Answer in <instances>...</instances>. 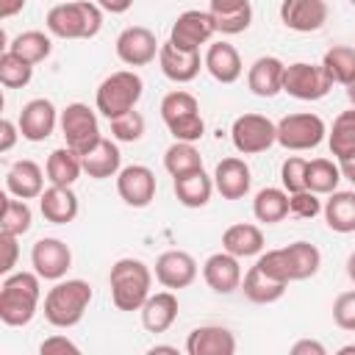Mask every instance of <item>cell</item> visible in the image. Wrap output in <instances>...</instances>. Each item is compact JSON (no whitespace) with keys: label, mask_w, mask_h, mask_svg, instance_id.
Returning a JSON list of instances; mask_svg holds the SVG:
<instances>
[{"label":"cell","mask_w":355,"mask_h":355,"mask_svg":"<svg viewBox=\"0 0 355 355\" xmlns=\"http://www.w3.org/2000/svg\"><path fill=\"white\" fill-rule=\"evenodd\" d=\"M338 166H341V178H347L355 186V155L347 158V161H338Z\"/></svg>","instance_id":"9f6ffc18"},{"label":"cell","mask_w":355,"mask_h":355,"mask_svg":"<svg viewBox=\"0 0 355 355\" xmlns=\"http://www.w3.org/2000/svg\"><path fill=\"white\" fill-rule=\"evenodd\" d=\"M327 3L324 0H283L280 3V22L297 33H313L327 22Z\"/></svg>","instance_id":"d6986e66"},{"label":"cell","mask_w":355,"mask_h":355,"mask_svg":"<svg viewBox=\"0 0 355 355\" xmlns=\"http://www.w3.org/2000/svg\"><path fill=\"white\" fill-rule=\"evenodd\" d=\"M44 175L42 166L31 158H19L6 172V191L19 200H39L44 191Z\"/></svg>","instance_id":"ffe728a7"},{"label":"cell","mask_w":355,"mask_h":355,"mask_svg":"<svg viewBox=\"0 0 355 355\" xmlns=\"http://www.w3.org/2000/svg\"><path fill=\"white\" fill-rule=\"evenodd\" d=\"M6 50H11L14 55H19L22 61L36 67L39 61H44L53 53V36L44 31H22L6 44Z\"/></svg>","instance_id":"836d02e7"},{"label":"cell","mask_w":355,"mask_h":355,"mask_svg":"<svg viewBox=\"0 0 355 355\" xmlns=\"http://www.w3.org/2000/svg\"><path fill=\"white\" fill-rule=\"evenodd\" d=\"M108 286L116 311H139L153 294V269L139 258H119L108 272Z\"/></svg>","instance_id":"3957f363"},{"label":"cell","mask_w":355,"mask_h":355,"mask_svg":"<svg viewBox=\"0 0 355 355\" xmlns=\"http://www.w3.org/2000/svg\"><path fill=\"white\" fill-rule=\"evenodd\" d=\"M288 214H294V216H300V219H313L316 214H322V200H319V194L311 191V189L288 194Z\"/></svg>","instance_id":"f6af8a7d"},{"label":"cell","mask_w":355,"mask_h":355,"mask_svg":"<svg viewBox=\"0 0 355 355\" xmlns=\"http://www.w3.org/2000/svg\"><path fill=\"white\" fill-rule=\"evenodd\" d=\"M280 183L288 194L294 191H305L308 189V161L300 155H288L280 164Z\"/></svg>","instance_id":"7bdbcfd3"},{"label":"cell","mask_w":355,"mask_h":355,"mask_svg":"<svg viewBox=\"0 0 355 355\" xmlns=\"http://www.w3.org/2000/svg\"><path fill=\"white\" fill-rule=\"evenodd\" d=\"M230 141L241 155L266 153L272 144H277V122L263 114H241L230 125Z\"/></svg>","instance_id":"ba28073f"},{"label":"cell","mask_w":355,"mask_h":355,"mask_svg":"<svg viewBox=\"0 0 355 355\" xmlns=\"http://www.w3.org/2000/svg\"><path fill=\"white\" fill-rule=\"evenodd\" d=\"M108 122H111V136L116 141H122V144H133V141H139L144 136V116L136 108L128 111V114H119V116H114Z\"/></svg>","instance_id":"b9f144b4"},{"label":"cell","mask_w":355,"mask_h":355,"mask_svg":"<svg viewBox=\"0 0 355 355\" xmlns=\"http://www.w3.org/2000/svg\"><path fill=\"white\" fill-rule=\"evenodd\" d=\"M341 180V166L330 158H313L308 161V189L322 194H333Z\"/></svg>","instance_id":"ab89813d"},{"label":"cell","mask_w":355,"mask_h":355,"mask_svg":"<svg viewBox=\"0 0 355 355\" xmlns=\"http://www.w3.org/2000/svg\"><path fill=\"white\" fill-rule=\"evenodd\" d=\"M58 116H61V111H55V105L47 97H33V100H28L22 105L17 125H19L22 139H28V141H44V139L53 136V130L58 125Z\"/></svg>","instance_id":"9a60e30c"},{"label":"cell","mask_w":355,"mask_h":355,"mask_svg":"<svg viewBox=\"0 0 355 355\" xmlns=\"http://www.w3.org/2000/svg\"><path fill=\"white\" fill-rule=\"evenodd\" d=\"M283 255H286V266H288L291 283L313 277L319 272V266H322V252L311 241H291L288 247H283Z\"/></svg>","instance_id":"1f68e13d"},{"label":"cell","mask_w":355,"mask_h":355,"mask_svg":"<svg viewBox=\"0 0 355 355\" xmlns=\"http://www.w3.org/2000/svg\"><path fill=\"white\" fill-rule=\"evenodd\" d=\"M347 277L355 283V250L349 252V258H347Z\"/></svg>","instance_id":"680465c9"},{"label":"cell","mask_w":355,"mask_h":355,"mask_svg":"<svg viewBox=\"0 0 355 355\" xmlns=\"http://www.w3.org/2000/svg\"><path fill=\"white\" fill-rule=\"evenodd\" d=\"M31 78H33V64L22 61L11 50H3V55H0V83L6 89H22V86L31 83Z\"/></svg>","instance_id":"60d3db41"},{"label":"cell","mask_w":355,"mask_h":355,"mask_svg":"<svg viewBox=\"0 0 355 355\" xmlns=\"http://www.w3.org/2000/svg\"><path fill=\"white\" fill-rule=\"evenodd\" d=\"M44 25L55 39H94L103 28V8L92 0H67L47 11Z\"/></svg>","instance_id":"7a4b0ae2"},{"label":"cell","mask_w":355,"mask_h":355,"mask_svg":"<svg viewBox=\"0 0 355 355\" xmlns=\"http://www.w3.org/2000/svg\"><path fill=\"white\" fill-rule=\"evenodd\" d=\"M28 0H0V19H11L25 8Z\"/></svg>","instance_id":"db71d44e"},{"label":"cell","mask_w":355,"mask_h":355,"mask_svg":"<svg viewBox=\"0 0 355 355\" xmlns=\"http://www.w3.org/2000/svg\"><path fill=\"white\" fill-rule=\"evenodd\" d=\"M216 33V22L211 17V11H200V8H189L183 14H178V19L169 28V42H175L183 50H200L202 44L211 42V36Z\"/></svg>","instance_id":"7c38bea8"},{"label":"cell","mask_w":355,"mask_h":355,"mask_svg":"<svg viewBox=\"0 0 355 355\" xmlns=\"http://www.w3.org/2000/svg\"><path fill=\"white\" fill-rule=\"evenodd\" d=\"M327 136V125L319 114L311 111H300V114H286L277 122V144L283 150L291 153H302V150H313L324 141Z\"/></svg>","instance_id":"52a82bcc"},{"label":"cell","mask_w":355,"mask_h":355,"mask_svg":"<svg viewBox=\"0 0 355 355\" xmlns=\"http://www.w3.org/2000/svg\"><path fill=\"white\" fill-rule=\"evenodd\" d=\"M327 147L338 161H347L355 155V108L341 111L333 119V128L327 130Z\"/></svg>","instance_id":"8d00e7d4"},{"label":"cell","mask_w":355,"mask_h":355,"mask_svg":"<svg viewBox=\"0 0 355 355\" xmlns=\"http://www.w3.org/2000/svg\"><path fill=\"white\" fill-rule=\"evenodd\" d=\"M3 211H0V233H8V236H25L33 225V214H31V205L28 200H19L14 194H3Z\"/></svg>","instance_id":"d590c367"},{"label":"cell","mask_w":355,"mask_h":355,"mask_svg":"<svg viewBox=\"0 0 355 355\" xmlns=\"http://www.w3.org/2000/svg\"><path fill=\"white\" fill-rule=\"evenodd\" d=\"M214 186L216 191L225 197V200H241L247 197L250 186H252V175H250V166L244 158H222L214 169Z\"/></svg>","instance_id":"44dd1931"},{"label":"cell","mask_w":355,"mask_h":355,"mask_svg":"<svg viewBox=\"0 0 355 355\" xmlns=\"http://www.w3.org/2000/svg\"><path fill=\"white\" fill-rule=\"evenodd\" d=\"M116 58L125 64V67H147L150 61L158 58V50H161V42L155 39V33L144 25H130L125 28L119 36H116Z\"/></svg>","instance_id":"8fae6325"},{"label":"cell","mask_w":355,"mask_h":355,"mask_svg":"<svg viewBox=\"0 0 355 355\" xmlns=\"http://www.w3.org/2000/svg\"><path fill=\"white\" fill-rule=\"evenodd\" d=\"M164 169L172 178H183L202 169V155L191 141H172L164 153Z\"/></svg>","instance_id":"74e56055"},{"label":"cell","mask_w":355,"mask_h":355,"mask_svg":"<svg viewBox=\"0 0 355 355\" xmlns=\"http://www.w3.org/2000/svg\"><path fill=\"white\" fill-rule=\"evenodd\" d=\"M42 277L36 272H11L0 286V322L8 327H25L39 311Z\"/></svg>","instance_id":"6da1fadb"},{"label":"cell","mask_w":355,"mask_h":355,"mask_svg":"<svg viewBox=\"0 0 355 355\" xmlns=\"http://www.w3.org/2000/svg\"><path fill=\"white\" fill-rule=\"evenodd\" d=\"M214 189H216L214 186V175H205V169L191 172V175H183V178H175V197L186 208H202V205H208Z\"/></svg>","instance_id":"4dcf8cb0"},{"label":"cell","mask_w":355,"mask_h":355,"mask_svg":"<svg viewBox=\"0 0 355 355\" xmlns=\"http://www.w3.org/2000/svg\"><path fill=\"white\" fill-rule=\"evenodd\" d=\"M31 266L42 280H61L72 266V250L53 236H44L31 250Z\"/></svg>","instance_id":"4fadbf2b"},{"label":"cell","mask_w":355,"mask_h":355,"mask_svg":"<svg viewBox=\"0 0 355 355\" xmlns=\"http://www.w3.org/2000/svg\"><path fill=\"white\" fill-rule=\"evenodd\" d=\"M352 352H355V344H347V347L338 349V355H352Z\"/></svg>","instance_id":"94428289"},{"label":"cell","mask_w":355,"mask_h":355,"mask_svg":"<svg viewBox=\"0 0 355 355\" xmlns=\"http://www.w3.org/2000/svg\"><path fill=\"white\" fill-rule=\"evenodd\" d=\"M322 67L330 75L333 83L347 86L355 78V47L349 44H336L322 55Z\"/></svg>","instance_id":"f35d334b"},{"label":"cell","mask_w":355,"mask_h":355,"mask_svg":"<svg viewBox=\"0 0 355 355\" xmlns=\"http://www.w3.org/2000/svg\"><path fill=\"white\" fill-rule=\"evenodd\" d=\"M333 322L347 330V333H355V291H344L336 297L333 302Z\"/></svg>","instance_id":"bcb514c9"},{"label":"cell","mask_w":355,"mask_h":355,"mask_svg":"<svg viewBox=\"0 0 355 355\" xmlns=\"http://www.w3.org/2000/svg\"><path fill=\"white\" fill-rule=\"evenodd\" d=\"M214 22H216V33H225V36H236V33H244L252 22V6L250 8H241V11H230V14H211Z\"/></svg>","instance_id":"ee69618b"},{"label":"cell","mask_w":355,"mask_h":355,"mask_svg":"<svg viewBox=\"0 0 355 355\" xmlns=\"http://www.w3.org/2000/svg\"><path fill=\"white\" fill-rule=\"evenodd\" d=\"M252 214L263 225H277L288 216V191L277 186H266L252 200Z\"/></svg>","instance_id":"e575fe53"},{"label":"cell","mask_w":355,"mask_h":355,"mask_svg":"<svg viewBox=\"0 0 355 355\" xmlns=\"http://www.w3.org/2000/svg\"><path fill=\"white\" fill-rule=\"evenodd\" d=\"M283 72L286 64L277 55H261L247 69V86L255 97H275L283 92Z\"/></svg>","instance_id":"cb8c5ba5"},{"label":"cell","mask_w":355,"mask_h":355,"mask_svg":"<svg viewBox=\"0 0 355 355\" xmlns=\"http://www.w3.org/2000/svg\"><path fill=\"white\" fill-rule=\"evenodd\" d=\"M202 67L208 69V75L219 83H236L244 72L241 55L230 42H214L208 44L205 55H202Z\"/></svg>","instance_id":"d4e9b609"},{"label":"cell","mask_w":355,"mask_h":355,"mask_svg":"<svg viewBox=\"0 0 355 355\" xmlns=\"http://www.w3.org/2000/svg\"><path fill=\"white\" fill-rule=\"evenodd\" d=\"M17 136H22L19 125H14L11 119H0V153H8L17 141Z\"/></svg>","instance_id":"f907efd6"},{"label":"cell","mask_w":355,"mask_h":355,"mask_svg":"<svg viewBox=\"0 0 355 355\" xmlns=\"http://www.w3.org/2000/svg\"><path fill=\"white\" fill-rule=\"evenodd\" d=\"M44 172H47V180L55 183V186H72L80 172H83V161H80V153H75L72 147H58L47 155V164H44Z\"/></svg>","instance_id":"d6a6232c"},{"label":"cell","mask_w":355,"mask_h":355,"mask_svg":"<svg viewBox=\"0 0 355 355\" xmlns=\"http://www.w3.org/2000/svg\"><path fill=\"white\" fill-rule=\"evenodd\" d=\"M0 247H3L0 272H3V275H11V272H14V266H17V258H19V244H17V236L0 233Z\"/></svg>","instance_id":"681fc988"},{"label":"cell","mask_w":355,"mask_h":355,"mask_svg":"<svg viewBox=\"0 0 355 355\" xmlns=\"http://www.w3.org/2000/svg\"><path fill=\"white\" fill-rule=\"evenodd\" d=\"M189 355H233L236 336L222 324H200L186 338Z\"/></svg>","instance_id":"603a6c76"},{"label":"cell","mask_w":355,"mask_h":355,"mask_svg":"<svg viewBox=\"0 0 355 355\" xmlns=\"http://www.w3.org/2000/svg\"><path fill=\"white\" fill-rule=\"evenodd\" d=\"M92 302V286L80 277H72V280H55V286L44 294V319L53 324V327H61V330H69L75 327L86 308Z\"/></svg>","instance_id":"277c9868"},{"label":"cell","mask_w":355,"mask_h":355,"mask_svg":"<svg viewBox=\"0 0 355 355\" xmlns=\"http://www.w3.org/2000/svg\"><path fill=\"white\" fill-rule=\"evenodd\" d=\"M291 355H327V349L316 338H302V341L291 344Z\"/></svg>","instance_id":"816d5d0a"},{"label":"cell","mask_w":355,"mask_h":355,"mask_svg":"<svg viewBox=\"0 0 355 355\" xmlns=\"http://www.w3.org/2000/svg\"><path fill=\"white\" fill-rule=\"evenodd\" d=\"M80 161H83V172L89 175V178H94V180H105V178H116L119 175V161H122V155H119V147H116V141H111V139H100L97 144H92L83 155H80Z\"/></svg>","instance_id":"4316f807"},{"label":"cell","mask_w":355,"mask_h":355,"mask_svg":"<svg viewBox=\"0 0 355 355\" xmlns=\"http://www.w3.org/2000/svg\"><path fill=\"white\" fill-rule=\"evenodd\" d=\"M103 11H108V14H125L130 6H133V0H94Z\"/></svg>","instance_id":"11a10c76"},{"label":"cell","mask_w":355,"mask_h":355,"mask_svg":"<svg viewBox=\"0 0 355 355\" xmlns=\"http://www.w3.org/2000/svg\"><path fill=\"white\" fill-rule=\"evenodd\" d=\"M116 194L130 208H147L155 200V175L144 164L122 166L116 175Z\"/></svg>","instance_id":"5bb4252c"},{"label":"cell","mask_w":355,"mask_h":355,"mask_svg":"<svg viewBox=\"0 0 355 355\" xmlns=\"http://www.w3.org/2000/svg\"><path fill=\"white\" fill-rule=\"evenodd\" d=\"M330 89H333V80H330V75L324 72L322 64L297 61V64H288L286 72H283V92L297 97V100L313 103V100L327 97Z\"/></svg>","instance_id":"30bf717a"},{"label":"cell","mask_w":355,"mask_h":355,"mask_svg":"<svg viewBox=\"0 0 355 355\" xmlns=\"http://www.w3.org/2000/svg\"><path fill=\"white\" fill-rule=\"evenodd\" d=\"M178 311H180V305H178V297H175L172 288L155 291V294H150V297L144 300V305L139 308V313H141V327H144L147 333H166V330L175 324Z\"/></svg>","instance_id":"7402d4cb"},{"label":"cell","mask_w":355,"mask_h":355,"mask_svg":"<svg viewBox=\"0 0 355 355\" xmlns=\"http://www.w3.org/2000/svg\"><path fill=\"white\" fill-rule=\"evenodd\" d=\"M255 263H258L266 275H272V277H277V280H283V283H291V277H288V266H286V255H283V247H280V250H266V252H261Z\"/></svg>","instance_id":"7dc6e473"},{"label":"cell","mask_w":355,"mask_h":355,"mask_svg":"<svg viewBox=\"0 0 355 355\" xmlns=\"http://www.w3.org/2000/svg\"><path fill=\"white\" fill-rule=\"evenodd\" d=\"M158 67L164 78H169L172 83H191L200 75L202 58H200V50H183L166 39L161 42V50H158Z\"/></svg>","instance_id":"e0dca14e"},{"label":"cell","mask_w":355,"mask_h":355,"mask_svg":"<svg viewBox=\"0 0 355 355\" xmlns=\"http://www.w3.org/2000/svg\"><path fill=\"white\" fill-rule=\"evenodd\" d=\"M78 194L72 191V186H55L50 183L42 197H39V211L47 222L53 225H69L78 216Z\"/></svg>","instance_id":"484cf974"},{"label":"cell","mask_w":355,"mask_h":355,"mask_svg":"<svg viewBox=\"0 0 355 355\" xmlns=\"http://www.w3.org/2000/svg\"><path fill=\"white\" fill-rule=\"evenodd\" d=\"M324 222L333 233H355V191H333L322 205Z\"/></svg>","instance_id":"f546056e"},{"label":"cell","mask_w":355,"mask_h":355,"mask_svg":"<svg viewBox=\"0 0 355 355\" xmlns=\"http://www.w3.org/2000/svg\"><path fill=\"white\" fill-rule=\"evenodd\" d=\"M155 280L164 288H186L197 280V261L186 250H166L155 258Z\"/></svg>","instance_id":"2e32d148"},{"label":"cell","mask_w":355,"mask_h":355,"mask_svg":"<svg viewBox=\"0 0 355 355\" xmlns=\"http://www.w3.org/2000/svg\"><path fill=\"white\" fill-rule=\"evenodd\" d=\"M263 233L258 225L252 222H239V225H230L225 233H222V250H227L230 255L236 258H252V255H261L263 252Z\"/></svg>","instance_id":"f1b7e54d"},{"label":"cell","mask_w":355,"mask_h":355,"mask_svg":"<svg viewBox=\"0 0 355 355\" xmlns=\"http://www.w3.org/2000/svg\"><path fill=\"white\" fill-rule=\"evenodd\" d=\"M208 11L211 14H230V11H241L250 8V0H208Z\"/></svg>","instance_id":"f5cc1de1"},{"label":"cell","mask_w":355,"mask_h":355,"mask_svg":"<svg viewBox=\"0 0 355 355\" xmlns=\"http://www.w3.org/2000/svg\"><path fill=\"white\" fill-rule=\"evenodd\" d=\"M241 258L230 255L227 250H219L214 255L205 258L202 263V280L208 283L211 291L216 294H233L236 288H241Z\"/></svg>","instance_id":"ac0fdd59"},{"label":"cell","mask_w":355,"mask_h":355,"mask_svg":"<svg viewBox=\"0 0 355 355\" xmlns=\"http://www.w3.org/2000/svg\"><path fill=\"white\" fill-rule=\"evenodd\" d=\"M347 100H349V105L355 108V78L347 83Z\"/></svg>","instance_id":"91938a15"},{"label":"cell","mask_w":355,"mask_h":355,"mask_svg":"<svg viewBox=\"0 0 355 355\" xmlns=\"http://www.w3.org/2000/svg\"><path fill=\"white\" fill-rule=\"evenodd\" d=\"M58 128H61V136L67 141V147H72L75 153H86L92 144H97L103 136H100V122H97V114L86 105V103H69L61 116H58Z\"/></svg>","instance_id":"9c48e42d"},{"label":"cell","mask_w":355,"mask_h":355,"mask_svg":"<svg viewBox=\"0 0 355 355\" xmlns=\"http://www.w3.org/2000/svg\"><path fill=\"white\" fill-rule=\"evenodd\" d=\"M161 119L166 125V130L172 133L175 141H200L205 133V122L200 114V103L191 92L175 89L169 94H164L161 100Z\"/></svg>","instance_id":"5b68a950"},{"label":"cell","mask_w":355,"mask_h":355,"mask_svg":"<svg viewBox=\"0 0 355 355\" xmlns=\"http://www.w3.org/2000/svg\"><path fill=\"white\" fill-rule=\"evenodd\" d=\"M286 288H288V283H283V280L266 275L258 263H252V266L247 269V275L241 277V291H244V297H247L250 302H255V305L277 302V300L286 294Z\"/></svg>","instance_id":"83f0119b"},{"label":"cell","mask_w":355,"mask_h":355,"mask_svg":"<svg viewBox=\"0 0 355 355\" xmlns=\"http://www.w3.org/2000/svg\"><path fill=\"white\" fill-rule=\"evenodd\" d=\"M78 355L80 352V347L75 344V341H69L67 336H50V338H44L42 344H39V355Z\"/></svg>","instance_id":"c3c4849f"},{"label":"cell","mask_w":355,"mask_h":355,"mask_svg":"<svg viewBox=\"0 0 355 355\" xmlns=\"http://www.w3.org/2000/svg\"><path fill=\"white\" fill-rule=\"evenodd\" d=\"M141 94H144V80L133 69H116L97 86L94 105L105 119H114L119 114L133 111Z\"/></svg>","instance_id":"8992f818"},{"label":"cell","mask_w":355,"mask_h":355,"mask_svg":"<svg viewBox=\"0 0 355 355\" xmlns=\"http://www.w3.org/2000/svg\"><path fill=\"white\" fill-rule=\"evenodd\" d=\"M155 352H169V355H178V347H169V344H155V347H150V355H155Z\"/></svg>","instance_id":"6f0895ef"}]
</instances>
